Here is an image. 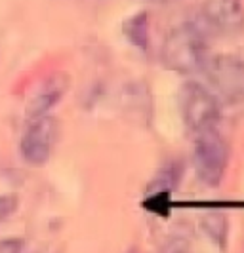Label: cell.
Returning <instances> with one entry per match:
<instances>
[{"mask_svg": "<svg viewBox=\"0 0 244 253\" xmlns=\"http://www.w3.org/2000/svg\"><path fill=\"white\" fill-rule=\"evenodd\" d=\"M160 59L166 69L189 76L204 71L208 63V44L202 31L193 23H181L166 35Z\"/></svg>", "mask_w": 244, "mask_h": 253, "instance_id": "6da1fadb", "label": "cell"}, {"mask_svg": "<svg viewBox=\"0 0 244 253\" xmlns=\"http://www.w3.org/2000/svg\"><path fill=\"white\" fill-rule=\"evenodd\" d=\"M178 105L185 126L195 133L214 129L219 120L218 97L200 82H185L178 93Z\"/></svg>", "mask_w": 244, "mask_h": 253, "instance_id": "7a4b0ae2", "label": "cell"}, {"mask_svg": "<svg viewBox=\"0 0 244 253\" xmlns=\"http://www.w3.org/2000/svg\"><path fill=\"white\" fill-rule=\"evenodd\" d=\"M229 162V147L216 129L196 133L193 145V166L198 179L208 187H218Z\"/></svg>", "mask_w": 244, "mask_h": 253, "instance_id": "3957f363", "label": "cell"}, {"mask_svg": "<svg viewBox=\"0 0 244 253\" xmlns=\"http://www.w3.org/2000/svg\"><path fill=\"white\" fill-rule=\"evenodd\" d=\"M204 71L216 97L229 105L244 103V59L229 53L216 55L208 59Z\"/></svg>", "mask_w": 244, "mask_h": 253, "instance_id": "277c9868", "label": "cell"}, {"mask_svg": "<svg viewBox=\"0 0 244 253\" xmlns=\"http://www.w3.org/2000/svg\"><path fill=\"white\" fill-rule=\"evenodd\" d=\"M59 137V124L50 114L31 118L21 137V154L29 164L40 166L51 156Z\"/></svg>", "mask_w": 244, "mask_h": 253, "instance_id": "5b68a950", "label": "cell"}, {"mask_svg": "<svg viewBox=\"0 0 244 253\" xmlns=\"http://www.w3.org/2000/svg\"><path fill=\"white\" fill-rule=\"evenodd\" d=\"M202 15L208 25L223 35H237L244 27V8L241 0H204Z\"/></svg>", "mask_w": 244, "mask_h": 253, "instance_id": "8992f818", "label": "cell"}, {"mask_svg": "<svg viewBox=\"0 0 244 253\" xmlns=\"http://www.w3.org/2000/svg\"><path fill=\"white\" fill-rule=\"evenodd\" d=\"M67 88H69V76L65 73H55L44 78L29 101V107H27L29 118L48 114L51 107L57 105V101L65 95Z\"/></svg>", "mask_w": 244, "mask_h": 253, "instance_id": "52a82bcc", "label": "cell"}, {"mask_svg": "<svg viewBox=\"0 0 244 253\" xmlns=\"http://www.w3.org/2000/svg\"><path fill=\"white\" fill-rule=\"evenodd\" d=\"M124 33L136 48L143 51L147 50L149 48V17H147V13H136L124 25Z\"/></svg>", "mask_w": 244, "mask_h": 253, "instance_id": "ba28073f", "label": "cell"}, {"mask_svg": "<svg viewBox=\"0 0 244 253\" xmlns=\"http://www.w3.org/2000/svg\"><path fill=\"white\" fill-rule=\"evenodd\" d=\"M204 230L210 234V238L218 242V246L225 244V236H227V221L223 215L212 213L204 219Z\"/></svg>", "mask_w": 244, "mask_h": 253, "instance_id": "9c48e42d", "label": "cell"}, {"mask_svg": "<svg viewBox=\"0 0 244 253\" xmlns=\"http://www.w3.org/2000/svg\"><path fill=\"white\" fill-rule=\"evenodd\" d=\"M17 210V196L15 194H2L0 196V223L13 215Z\"/></svg>", "mask_w": 244, "mask_h": 253, "instance_id": "30bf717a", "label": "cell"}, {"mask_svg": "<svg viewBox=\"0 0 244 253\" xmlns=\"http://www.w3.org/2000/svg\"><path fill=\"white\" fill-rule=\"evenodd\" d=\"M162 253H191L189 252V244L183 238H172L164 244Z\"/></svg>", "mask_w": 244, "mask_h": 253, "instance_id": "8fae6325", "label": "cell"}, {"mask_svg": "<svg viewBox=\"0 0 244 253\" xmlns=\"http://www.w3.org/2000/svg\"><path fill=\"white\" fill-rule=\"evenodd\" d=\"M23 242L21 240H0V253H21Z\"/></svg>", "mask_w": 244, "mask_h": 253, "instance_id": "7c38bea8", "label": "cell"}]
</instances>
